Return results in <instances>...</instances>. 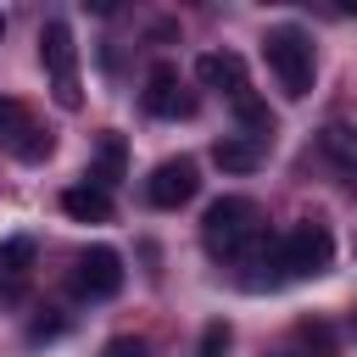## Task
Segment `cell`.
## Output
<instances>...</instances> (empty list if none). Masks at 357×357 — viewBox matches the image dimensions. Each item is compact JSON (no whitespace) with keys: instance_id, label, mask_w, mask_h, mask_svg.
<instances>
[{"instance_id":"cell-22","label":"cell","mask_w":357,"mask_h":357,"mask_svg":"<svg viewBox=\"0 0 357 357\" xmlns=\"http://www.w3.org/2000/svg\"><path fill=\"white\" fill-rule=\"evenodd\" d=\"M351 324H357V312H351Z\"/></svg>"},{"instance_id":"cell-16","label":"cell","mask_w":357,"mask_h":357,"mask_svg":"<svg viewBox=\"0 0 357 357\" xmlns=\"http://www.w3.org/2000/svg\"><path fill=\"white\" fill-rule=\"evenodd\" d=\"M296 335H301L318 357H329V351H335V335H329V324H318V318H301V324H296Z\"/></svg>"},{"instance_id":"cell-14","label":"cell","mask_w":357,"mask_h":357,"mask_svg":"<svg viewBox=\"0 0 357 357\" xmlns=\"http://www.w3.org/2000/svg\"><path fill=\"white\" fill-rule=\"evenodd\" d=\"M234 117L251 128V139H257V145H262V134H273V112H268V100H262V95H251V89H245V95H234Z\"/></svg>"},{"instance_id":"cell-10","label":"cell","mask_w":357,"mask_h":357,"mask_svg":"<svg viewBox=\"0 0 357 357\" xmlns=\"http://www.w3.org/2000/svg\"><path fill=\"white\" fill-rule=\"evenodd\" d=\"M28 262H33V240H6L0 245V301H17L22 296V273H28Z\"/></svg>"},{"instance_id":"cell-11","label":"cell","mask_w":357,"mask_h":357,"mask_svg":"<svg viewBox=\"0 0 357 357\" xmlns=\"http://www.w3.org/2000/svg\"><path fill=\"white\" fill-rule=\"evenodd\" d=\"M318 145H324V156L335 162V167H346V173H357V123H324V134H318Z\"/></svg>"},{"instance_id":"cell-12","label":"cell","mask_w":357,"mask_h":357,"mask_svg":"<svg viewBox=\"0 0 357 357\" xmlns=\"http://www.w3.org/2000/svg\"><path fill=\"white\" fill-rule=\"evenodd\" d=\"M212 162H218L223 173H251V167H262V145H257V139L229 134V139H218V145H212Z\"/></svg>"},{"instance_id":"cell-5","label":"cell","mask_w":357,"mask_h":357,"mask_svg":"<svg viewBox=\"0 0 357 357\" xmlns=\"http://www.w3.org/2000/svg\"><path fill=\"white\" fill-rule=\"evenodd\" d=\"M73 290H78L84 301H106V296H117V290H123V257H117L112 245H89V251H78V262H73Z\"/></svg>"},{"instance_id":"cell-19","label":"cell","mask_w":357,"mask_h":357,"mask_svg":"<svg viewBox=\"0 0 357 357\" xmlns=\"http://www.w3.org/2000/svg\"><path fill=\"white\" fill-rule=\"evenodd\" d=\"M61 329H67V318H56V312H50V318H33V324H28V340H56Z\"/></svg>"},{"instance_id":"cell-18","label":"cell","mask_w":357,"mask_h":357,"mask_svg":"<svg viewBox=\"0 0 357 357\" xmlns=\"http://www.w3.org/2000/svg\"><path fill=\"white\" fill-rule=\"evenodd\" d=\"M100 357H145V340L139 335H117V340H106Z\"/></svg>"},{"instance_id":"cell-4","label":"cell","mask_w":357,"mask_h":357,"mask_svg":"<svg viewBox=\"0 0 357 357\" xmlns=\"http://www.w3.org/2000/svg\"><path fill=\"white\" fill-rule=\"evenodd\" d=\"M39 61L50 73V89H56V106L61 112H78L84 106V89H78V45H73V28L61 17H50L39 28Z\"/></svg>"},{"instance_id":"cell-9","label":"cell","mask_w":357,"mask_h":357,"mask_svg":"<svg viewBox=\"0 0 357 357\" xmlns=\"http://www.w3.org/2000/svg\"><path fill=\"white\" fill-rule=\"evenodd\" d=\"M61 212L78 218V223H106V218H112V190H100V184H73V190H61Z\"/></svg>"},{"instance_id":"cell-7","label":"cell","mask_w":357,"mask_h":357,"mask_svg":"<svg viewBox=\"0 0 357 357\" xmlns=\"http://www.w3.org/2000/svg\"><path fill=\"white\" fill-rule=\"evenodd\" d=\"M145 112L151 117H190L195 112V95L184 89V78H178L173 61H156L151 67V78H145Z\"/></svg>"},{"instance_id":"cell-13","label":"cell","mask_w":357,"mask_h":357,"mask_svg":"<svg viewBox=\"0 0 357 357\" xmlns=\"http://www.w3.org/2000/svg\"><path fill=\"white\" fill-rule=\"evenodd\" d=\"M123 162H128V151H123V134H100V151H95V173H89V184L112 190V184L123 178Z\"/></svg>"},{"instance_id":"cell-1","label":"cell","mask_w":357,"mask_h":357,"mask_svg":"<svg viewBox=\"0 0 357 357\" xmlns=\"http://www.w3.org/2000/svg\"><path fill=\"white\" fill-rule=\"evenodd\" d=\"M201 245H206L218 262H257V257L268 251L257 201H245V195H218V201L206 206V218H201Z\"/></svg>"},{"instance_id":"cell-21","label":"cell","mask_w":357,"mask_h":357,"mask_svg":"<svg viewBox=\"0 0 357 357\" xmlns=\"http://www.w3.org/2000/svg\"><path fill=\"white\" fill-rule=\"evenodd\" d=\"M0 39H6V17H0Z\"/></svg>"},{"instance_id":"cell-17","label":"cell","mask_w":357,"mask_h":357,"mask_svg":"<svg viewBox=\"0 0 357 357\" xmlns=\"http://www.w3.org/2000/svg\"><path fill=\"white\" fill-rule=\"evenodd\" d=\"M28 139H17V156L22 162H39V156H50V134H39V128H22Z\"/></svg>"},{"instance_id":"cell-6","label":"cell","mask_w":357,"mask_h":357,"mask_svg":"<svg viewBox=\"0 0 357 357\" xmlns=\"http://www.w3.org/2000/svg\"><path fill=\"white\" fill-rule=\"evenodd\" d=\"M195 190H201V173H195V162H190V156H173V162H162V167L145 178V201H151V206H162V212L184 206Z\"/></svg>"},{"instance_id":"cell-20","label":"cell","mask_w":357,"mask_h":357,"mask_svg":"<svg viewBox=\"0 0 357 357\" xmlns=\"http://www.w3.org/2000/svg\"><path fill=\"white\" fill-rule=\"evenodd\" d=\"M6 128H22V106L0 95V134H6Z\"/></svg>"},{"instance_id":"cell-3","label":"cell","mask_w":357,"mask_h":357,"mask_svg":"<svg viewBox=\"0 0 357 357\" xmlns=\"http://www.w3.org/2000/svg\"><path fill=\"white\" fill-rule=\"evenodd\" d=\"M262 257L279 268V279H312V273H324V268L335 262V234H329L324 223H296V229L279 234Z\"/></svg>"},{"instance_id":"cell-2","label":"cell","mask_w":357,"mask_h":357,"mask_svg":"<svg viewBox=\"0 0 357 357\" xmlns=\"http://www.w3.org/2000/svg\"><path fill=\"white\" fill-rule=\"evenodd\" d=\"M262 61H268V73L279 78V89L290 95V100H301L307 89H312V39L296 28V22H279V28H268L262 33Z\"/></svg>"},{"instance_id":"cell-15","label":"cell","mask_w":357,"mask_h":357,"mask_svg":"<svg viewBox=\"0 0 357 357\" xmlns=\"http://www.w3.org/2000/svg\"><path fill=\"white\" fill-rule=\"evenodd\" d=\"M229 340H234V329H229L223 318H212V324L201 329V340H195V357H223V351H229Z\"/></svg>"},{"instance_id":"cell-8","label":"cell","mask_w":357,"mask_h":357,"mask_svg":"<svg viewBox=\"0 0 357 357\" xmlns=\"http://www.w3.org/2000/svg\"><path fill=\"white\" fill-rule=\"evenodd\" d=\"M195 78H201L206 89H223L229 100L251 89V78H245V61H240L234 50H206V56L195 61Z\"/></svg>"}]
</instances>
